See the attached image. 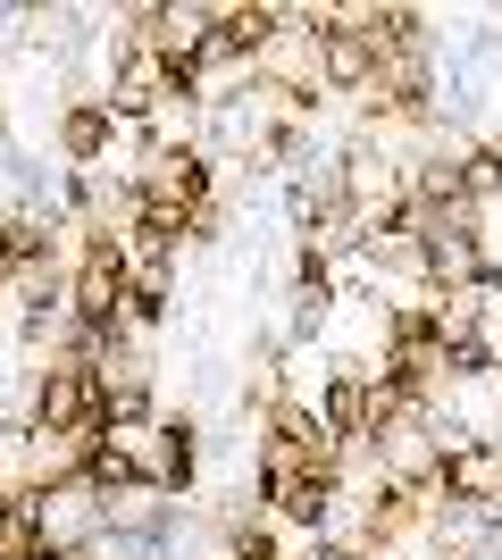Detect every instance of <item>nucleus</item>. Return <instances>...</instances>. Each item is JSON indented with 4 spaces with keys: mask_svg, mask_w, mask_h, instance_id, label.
<instances>
[{
    "mask_svg": "<svg viewBox=\"0 0 502 560\" xmlns=\"http://www.w3.org/2000/svg\"><path fill=\"white\" fill-rule=\"evenodd\" d=\"M101 444L135 468L143 493H192V477H201V427L192 419H118L101 427Z\"/></svg>",
    "mask_w": 502,
    "mask_h": 560,
    "instance_id": "obj_1",
    "label": "nucleus"
},
{
    "mask_svg": "<svg viewBox=\"0 0 502 560\" xmlns=\"http://www.w3.org/2000/svg\"><path fill=\"white\" fill-rule=\"evenodd\" d=\"M25 435H101V376L84 360H50L25 401Z\"/></svg>",
    "mask_w": 502,
    "mask_h": 560,
    "instance_id": "obj_2",
    "label": "nucleus"
},
{
    "mask_svg": "<svg viewBox=\"0 0 502 560\" xmlns=\"http://www.w3.org/2000/svg\"><path fill=\"white\" fill-rule=\"evenodd\" d=\"M167 101H185L176 84H167V68L151 59V43H109V93H101V109L118 117V126H151V117L167 109Z\"/></svg>",
    "mask_w": 502,
    "mask_h": 560,
    "instance_id": "obj_3",
    "label": "nucleus"
},
{
    "mask_svg": "<svg viewBox=\"0 0 502 560\" xmlns=\"http://www.w3.org/2000/svg\"><path fill=\"white\" fill-rule=\"evenodd\" d=\"M260 493H268V511L285 518V527L318 536L327 511L343 502V477H335V468H260Z\"/></svg>",
    "mask_w": 502,
    "mask_h": 560,
    "instance_id": "obj_4",
    "label": "nucleus"
},
{
    "mask_svg": "<svg viewBox=\"0 0 502 560\" xmlns=\"http://www.w3.org/2000/svg\"><path fill=\"white\" fill-rule=\"evenodd\" d=\"M311 410H318V427H327L343 452L369 444V435H377V385H369V369H327L318 394H311Z\"/></svg>",
    "mask_w": 502,
    "mask_h": 560,
    "instance_id": "obj_5",
    "label": "nucleus"
},
{
    "mask_svg": "<svg viewBox=\"0 0 502 560\" xmlns=\"http://www.w3.org/2000/svg\"><path fill=\"white\" fill-rule=\"evenodd\" d=\"M435 493L444 502H502V435H478L435 460Z\"/></svg>",
    "mask_w": 502,
    "mask_h": 560,
    "instance_id": "obj_6",
    "label": "nucleus"
},
{
    "mask_svg": "<svg viewBox=\"0 0 502 560\" xmlns=\"http://www.w3.org/2000/svg\"><path fill=\"white\" fill-rule=\"evenodd\" d=\"M109 142H118V117L101 109V101H68L59 109V167L68 176H93L109 160Z\"/></svg>",
    "mask_w": 502,
    "mask_h": 560,
    "instance_id": "obj_7",
    "label": "nucleus"
},
{
    "mask_svg": "<svg viewBox=\"0 0 502 560\" xmlns=\"http://www.w3.org/2000/svg\"><path fill=\"white\" fill-rule=\"evenodd\" d=\"M318 84H327V93H377V43H369V34H360V25H335L327 43H318Z\"/></svg>",
    "mask_w": 502,
    "mask_h": 560,
    "instance_id": "obj_8",
    "label": "nucleus"
},
{
    "mask_svg": "<svg viewBox=\"0 0 502 560\" xmlns=\"http://www.w3.org/2000/svg\"><path fill=\"white\" fill-rule=\"evenodd\" d=\"M327 327H335V284H293V310H285V351H311Z\"/></svg>",
    "mask_w": 502,
    "mask_h": 560,
    "instance_id": "obj_9",
    "label": "nucleus"
},
{
    "mask_svg": "<svg viewBox=\"0 0 502 560\" xmlns=\"http://www.w3.org/2000/svg\"><path fill=\"white\" fill-rule=\"evenodd\" d=\"M34 18V9H17V0H0V25H25Z\"/></svg>",
    "mask_w": 502,
    "mask_h": 560,
    "instance_id": "obj_10",
    "label": "nucleus"
},
{
    "mask_svg": "<svg viewBox=\"0 0 502 560\" xmlns=\"http://www.w3.org/2000/svg\"><path fill=\"white\" fill-rule=\"evenodd\" d=\"M486 327H494V343H502V310H494V318H486Z\"/></svg>",
    "mask_w": 502,
    "mask_h": 560,
    "instance_id": "obj_11",
    "label": "nucleus"
}]
</instances>
